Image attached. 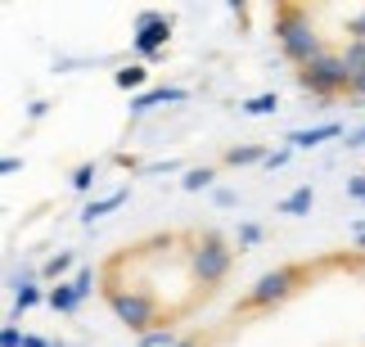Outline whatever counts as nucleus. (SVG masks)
<instances>
[{"label":"nucleus","instance_id":"obj_2","mask_svg":"<svg viewBox=\"0 0 365 347\" xmlns=\"http://www.w3.org/2000/svg\"><path fill=\"white\" fill-rule=\"evenodd\" d=\"M244 248L212 221H167L126 234L95 261V298L140 343L180 338L235 294Z\"/></svg>","mask_w":365,"mask_h":347},{"label":"nucleus","instance_id":"obj_3","mask_svg":"<svg viewBox=\"0 0 365 347\" xmlns=\"http://www.w3.org/2000/svg\"><path fill=\"white\" fill-rule=\"evenodd\" d=\"M271 41L307 100L339 108L365 100V5L275 0Z\"/></svg>","mask_w":365,"mask_h":347},{"label":"nucleus","instance_id":"obj_1","mask_svg":"<svg viewBox=\"0 0 365 347\" xmlns=\"http://www.w3.org/2000/svg\"><path fill=\"white\" fill-rule=\"evenodd\" d=\"M167 347H365V239L266 266Z\"/></svg>","mask_w":365,"mask_h":347}]
</instances>
